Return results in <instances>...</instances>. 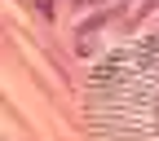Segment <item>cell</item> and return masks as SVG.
Wrapping results in <instances>:
<instances>
[]
</instances>
